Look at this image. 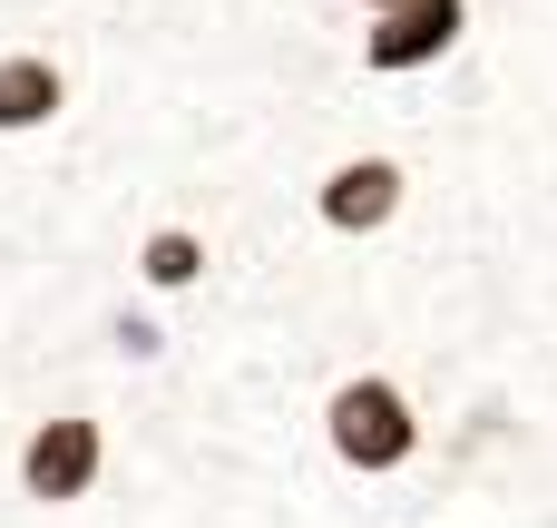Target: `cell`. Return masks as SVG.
Returning <instances> with one entry per match:
<instances>
[{"mask_svg": "<svg viewBox=\"0 0 557 528\" xmlns=\"http://www.w3.org/2000/svg\"><path fill=\"white\" fill-rule=\"evenodd\" d=\"M470 29H480V0H392V10H372V20H362L352 69H362V78H382V88H401V78L450 69V59L470 49Z\"/></svg>", "mask_w": 557, "mask_h": 528, "instance_id": "277c9868", "label": "cell"}, {"mask_svg": "<svg viewBox=\"0 0 557 528\" xmlns=\"http://www.w3.org/2000/svg\"><path fill=\"white\" fill-rule=\"evenodd\" d=\"M108 470H117V421L78 392L39 402L10 441V490H20V509H49V519H78L108 490Z\"/></svg>", "mask_w": 557, "mask_h": 528, "instance_id": "7a4b0ae2", "label": "cell"}, {"mask_svg": "<svg viewBox=\"0 0 557 528\" xmlns=\"http://www.w3.org/2000/svg\"><path fill=\"white\" fill-rule=\"evenodd\" d=\"M352 10H362V20H372V10H392V0H352Z\"/></svg>", "mask_w": 557, "mask_h": 528, "instance_id": "52a82bcc", "label": "cell"}, {"mask_svg": "<svg viewBox=\"0 0 557 528\" xmlns=\"http://www.w3.org/2000/svg\"><path fill=\"white\" fill-rule=\"evenodd\" d=\"M313 441H323V461L352 490H392L431 451V412H421V392L392 363H343L323 382V402H313Z\"/></svg>", "mask_w": 557, "mask_h": 528, "instance_id": "6da1fadb", "label": "cell"}, {"mask_svg": "<svg viewBox=\"0 0 557 528\" xmlns=\"http://www.w3.org/2000/svg\"><path fill=\"white\" fill-rule=\"evenodd\" d=\"M411 206H421V167L401 147H382V137H352L304 186V216H313L323 245H382V235L411 225Z\"/></svg>", "mask_w": 557, "mask_h": 528, "instance_id": "3957f363", "label": "cell"}, {"mask_svg": "<svg viewBox=\"0 0 557 528\" xmlns=\"http://www.w3.org/2000/svg\"><path fill=\"white\" fill-rule=\"evenodd\" d=\"M127 284L157 294V304H196V294L215 284V235H206L196 216H147V225L127 235Z\"/></svg>", "mask_w": 557, "mask_h": 528, "instance_id": "8992f818", "label": "cell"}, {"mask_svg": "<svg viewBox=\"0 0 557 528\" xmlns=\"http://www.w3.org/2000/svg\"><path fill=\"white\" fill-rule=\"evenodd\" d=\"M69 108H78V59L49 39H0V147L59 137Z\"/></svg>", "mask_w": 557, "mask_h": 528, "instance_id": "5b68a950", "label": "cell"}]
</instances>
